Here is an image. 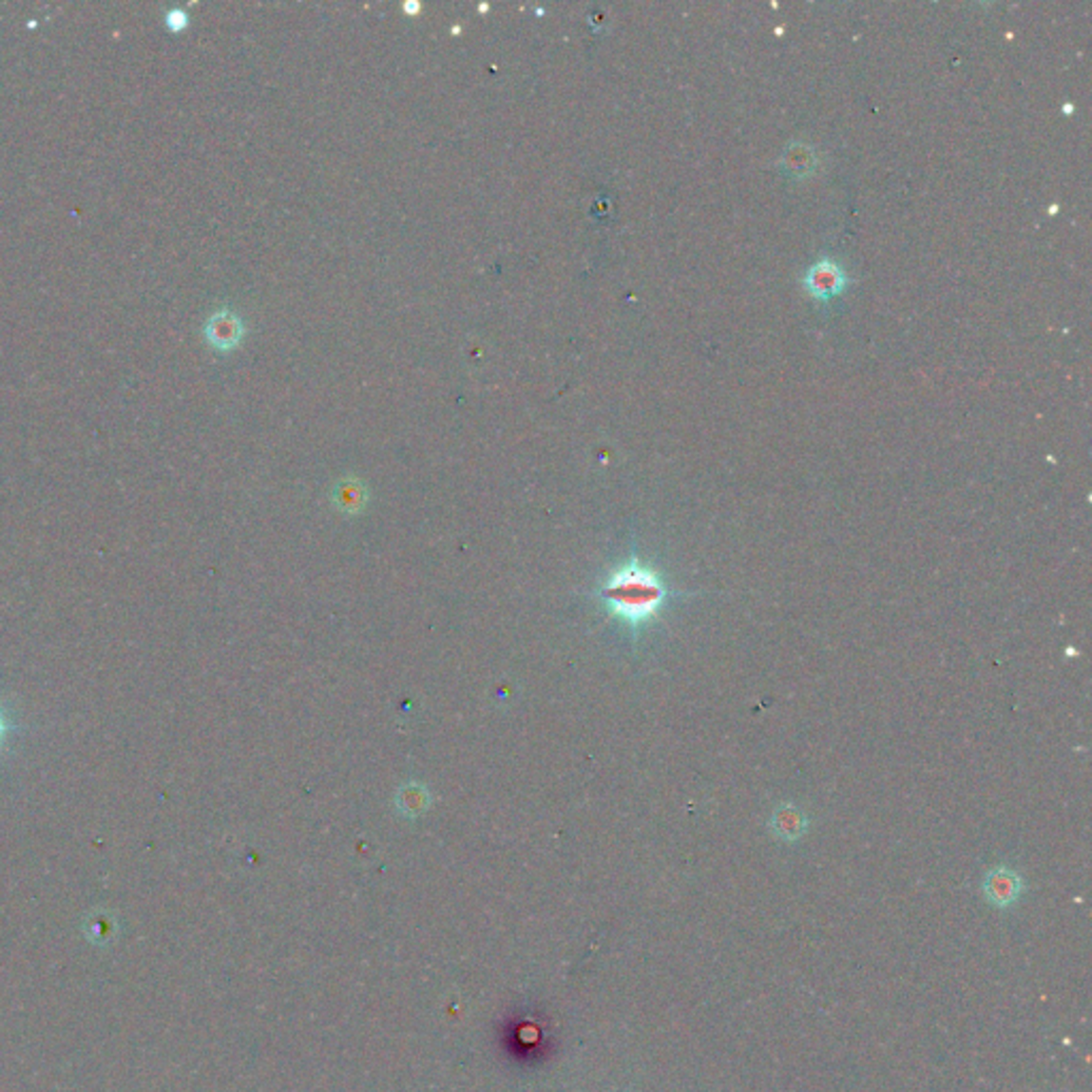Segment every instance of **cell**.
Segmentation results:
<instances>
[{
	"mask_svg": "<svg viewBox=\"0 0 1092 1092\" xmlns=\"http://www.w3.org/2000/svg\"><path fill=\"white\" fill-rule=\"evenodd\" d=\"M670 596L672 591L661 572L638 555L613 567L596 591V598L608 617L625 625L634 636L661 615Z\"/></svg>",
	"mask_w": 1092,
	"mask_h": 1092,
	"instance_id": "obj_1",
	"label": "cell"
},
{
	"mask_svg": "<svg viewBox=\"0 0 1092 1092\" xmlns=\"http://www.w3.org/2000/svg\"><path fill=\"white\" fill-rule=\"evenodd\" d=\"M186 24H188V17H186V13L180 11V9H176V11L167 13V26H169V29H171L173 32H180Z\"/></svg>",
	"mask_w": 1092,
	"mask_h": 1092,
	"instance_id": "obj_8",
	"label": "cell"
},
{
	"mask_svg": "<svg viewBox=\"0 0 1092 1092\" xmlns=\"http://www.w3.org/2000/svg\"><path fill=\"white\" fill-rule=\"evenodd\" d=\"M1022 877L1009 867H997L986 872L984 877V894L994 907L1007 910L1018 901L1022 894Z\"/></svg>",
	"mask_w": 1092,
	"mask_h": 1092,
	"instance_id": "obj_2",
	"label": "cell"
},
{
	"mask_svg": "<svg viewBox=\"0 0 1092 1092\" xmlns=\"http://www.w3.org/2000/svg\"><path fill=\"white\" fill-rule=\"evenodd\" d=\"M397 805L404 815H421L430 807V792L421 783H408L399 790Z\"/></svg>",
	"mask_w": 1092,
	"mask_h": 1092,
	"instance_id": "obj_6",
	"label": "cell"
},
{
	"mask_svg": "<svg viewBox=\"0 0 1092 1092\" xmlns=\"http://www.w3.org/2000/svg\"><path fill=\"white\" fill-rule=\"evenodd\" d=\"M207 339L218 351H229L241 337V322L231 312H218L207 322Z\"/></svg>",
	"mask_w": 1092,
	"mask_h": 1092,
	"instance_id": "obj_5",
	"label": "cell"
},
{
	"mask_svg": "<svg viewBox=\"0 0 1092 1092\" xmlns=\"http://www.w3.org/2000/svg\"><path fill=\"white\" fill-rule=\"evenodd\" d=\"M805 286L809 288V293H814L819 299H828V297L838 295L843 291L845 274L838 265L830 263V260H821V263L809 269Z\"/></svg>",
	"mask_w": 1092,
	"mask_h": 1092,
	"instance_id": "obj_4",
	"label": "cell"
},
{
	"mask_svg": "<svg viewBox=\"0 0 1092 1092\" xmlns=\"http://www.w3.org/2000/svg\"><path fill=\"white\" fill-rule=\"evenodd\" d=\"M9 730H11V723H9V719H7V713L0 709V745L5 742Z\"/></svg>",
	"mask_w": 1092,
	"mask_h": 1092,
	"instance_id": "obj_9",
	"label": "cell"
},
{
	"mask_svg": "<svg viewBox=\"0 0 1092 1092\" xmlns=\"http://www.w3.org/2000/svg\"><path fill=\"white\" fill-rule=\"evenodd\" d=\"M768 826H771V833L779 838V841L794 843L807 833L809 817L800 807L792 805V802H783V805L773 811L771 819H768Z\"/></svg>",
	"mask_w": 1092,
	"mask_h": 1092,
	"instance_id": "obj_3",
	"label": "cell"
},
{
	"mask_svg": "<svg viewBox=\"0 0 1092 1092\" xmlns=\"http://www.w3.org/2000/svg\"><path fill=\"white\" fill-rule=\"evenodd\" d=\"M363 487L361 485H354V483H348L344 487L337 489V506L339 508H344L348 512H354L356 508H361L363 506Z\"/></svg>",
	"mask_w": 1092,
	"mask_h": 1092,
	"instance_id": "obj_7",
	"label": "cell"
}]
</instances>
